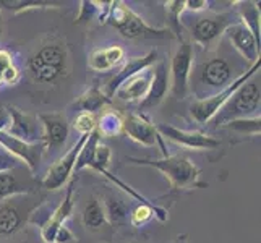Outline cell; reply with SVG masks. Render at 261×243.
I'll return each mask as SVG.
<instances>
[{
    "instance_id": "6da1fadb",
    "label": "cell",
    "mask_w": 261,
    "mask_h": 243,
    "mask_svg": "<svg viewBox=\"0 0 261 243\" xmlns=\"http://www.w3.org/2000/svg\"><path fill=\"white\" fill-rule=\"evenodd\" d=\"M130 164L146 166L159 170L167 180L170 186L177 192L190 190L200 183V169L185 156H166L163 159H140V157H127Z\"/></svg>"
},
{
    "instance_id": "7a4b0ae2",
    "label": "cell",
    "mask_w": 261,
    "mask_h": 243,
    "mask_svg": "<svg viewBox=\"0 0 261 243\" xmlns=\"http://www.w3.org/2000/svg\"><path fill=\"white\" fill-rule=\"evenodd\" d=\"M253 78L255 76H251L248 81H245V83L232 94V97L219 111L221 117H218L216 122L218 123L221 122L222 125H226L230 120L255 119V117H259V109H261L259 78L258 81Z\"/></svg>"
},
{
    "instance_id": "3957f363",
    "label": "cell",
    "mask_w": 261,
    "mask_h": 243,
    "mask_svg": "<svg viewBox=\"0 0 261 243\" xmlns=\"http://www.w3.org/2000/svg\"><path fill=\"white\" fill-rule=\"evenodd\" d=\"M68 64L67 50L62 44L50 42L42 46L28 62V68L36 81L39 83H56L65 75Z\"/></svg>"
},
{
    "instance_id": "277c9868",
    "label": "cell",
    "mask_w": 261,
    "mask_h": 243,
    "mask_svg": "<svg viewBox=\"0 0 261 243\" xmlns=\"http://www.w3.org/2000/svg\"><path fill=\"white\" fill-rule=\"evenodd\" d=\"M107 23L119 31L123 38H164L169 34L167 30H159L149 26L140 15H137L127 4L123 2H111L109 13H107Z\"/></svg>"
},
{
    "instance_id": "5b68a950",
    "label": "cell",
    "mask_w": 261,
    "mask_h": 243,
    "mask_svg": "<svg viewBox=\"0 0 261 243\" xmlns=\"http://www.w3.org/2000/svg\"><path fill=\"white\" fill-rule=\"evenodd\" d=\"M259 67H261V60L258 62V64H255L251 68H248L244 75H240L239 78L233 79L227 88L222 89V91L214 93L210 97L198 99V101H195L190 105V114L193 117V120L196 123H200V125H206L208 122H211L214 117L218 115V112L224 107V104H226L232 97V94L236 93L237 89L245 83V81H248L251 76H255L256 71L259 73Z\"/></svg>"
},
{
    "instance_id": "8992f818",
    "label": "cell",
    "mask_w": 261,
    "mask_h": 243,
    "mask_svg": "<svg viewBox=\"0 0 261 243\" xmlns=\"http://www.w3.org/2000/svg\"><path fill=\"white\" fill-rule=\"evenodd\" d=\"M193 64V46L192 42L182 41L175 50L170 64V91L177 99H185L190 91V71Z\"/></svg>"
},
{
    "instance_id": "52a82bcc",
    "label": "cell",
    "mask_w": 261,
    "mask_h": 243,
    "mask_svg": "<svg viewBox=\"0 0 261 243\" xmlns=\"http://www.w3.org/2000/svg\"><path fill=\"white\" fill-rule=\"evenodd\" d=\"M89 134H82L80 140L68 149L65 156H62L57 162H54V166L47 170L46 177L42 178V182H41L42 188H46L49 192H56L67 185L70 175L75 172V164H76L78 154H80V151H82L83 145L86 143Z\"/></svg>"
},
{
    "instance_id": "ba28073f",
    "label": "cell",
    "mask_w": 261,
    "mask_h": 243,
    "mask_svg": "<svg viewBox=\"0 0 261 243\" xmlns=\"http://www.w3.org/2000/svg\"><path fill=\"white\" fill-rule=\"evenodd\" d=\"M0 146H4L10 154H13L18 160L30 169V172L34 174L39 169L44 152L47 151V146L44 141L39 143H24L10 137L5 130L0 131Z\"/></svg>"
},
{
    "instance_id": "9c48e42d",
    "label": "cell",
    "mask_w": 261,
    "mask_h": 243,
    "mask_svg": "<svg viewBox=\"0 0 261 243\" xmlns=\"http://www.w3.org/2000/svg\"><path fill=\"white\" fill-rule=\"evenodd\" d=\"M8 114V123L5 131L10 137L21 140L24 143H39L44 141L42 138V128L38 122V117H33L16 107H7Z\"/></svg>"
},
{
    "instance_id": "30bf717a",
    "label": "cell",
    "mask_w": 261,
    "mask_h": 243,
    "mask_svg": "<svg viewBox=\"0 0 261 243\" xmlns=\"http://www.w3.org/2000/svg\"><path fill=\"white\" fill-rule=\"evenodd\" d=\"M156 130L161 134V138H167L170 141L177 143V145L188 148V149H216L221 141L210 134L201 133V131H187V130H180L177 127L167 123H159L156 125Z\"/></svg>"
},
{
    "instance_id": "8fae6325",
    "label": "cell",
    "mask_w": 261,
    "mask_h": 243,
    "mask_svg": "<svg viewBox=\"0 0 261 243\" xmlns=\"http://www.w3.org/2000/svg\"><path fill=\"white\" fill-rule=\"evenodd\" d=\"M123 131L128 134L130 140L137 141L141 146L152 148V146L159 145L161 149H163L164 157L167 156L166 146L163 143V138H161V134L156 130V125H152L146 117H143L140 114H130L128 117H125Z\"/></svg>"
},
{
    "instance_id": "7c38bea8",
    "label": "cell",
    "mask_w": 261,
    "mask_h": 243,
    "mask_svg": "<svg viewBox=\"0 0 261 243\" xmlns=\"http://www.w3.org/2000/svg\"><path fill=\"white\" fill-rule=\"evenodd\" d=\"M226 34L229 41L232 42V46L239 50V53L244 57L248 64L253 67L255 64L259 62V41L253 36L247 26L239 21L232 23L229 28L226 30Z\"/></svg>"
},
{
    "instance_id": "4fadbf2b",
    "label": "cell",
    "mask_w": 261,
    "mask_h": 243,
    "mask_svg": "<svg viewBox=\"0 0 261 243\" xmlns=\"http://www.w3.org/2000/svg\"><path fill=\"white\" fill-rule=\"evenodd\" d=\"M73 193H75V183L70 182L65 192V198L56 209L50 212L47 221L42 224L41 227V237L44 243H54L59 229L64 226V222L70 218L73 212Z\"/></svg>"
},
{
    "instance_id": "5bb4252c",
    "label": "cell",
    "mask_w": 261,
    "mask_h": 243,
    "mask_svg": "<svg viewBox=\"0 0 261 243\" xmlns=\"http://www.w3.org/2000/svg\"><path fill=\"white\" fill-rule=\"evenodd\" d=\"M232 15L222 13V15H213V16H204L200 18L192 30L193 41L201 44V46H210L218 38H221L222 33L232 24Z\"/></svg>"
},
{
    "instance_id": "9a60e30c",
    "label": "cell",
    "mask_w": 261,
    "mask_h": 243,
    "mask_svg": "<svg viewBox=\"0 0 261 243\" xmlns=\"http://www.w3.org/2000/svg\"><path fill=\"white\" fill-rule=\"evenodd\" d=\"M169 89H170V76H169L167 64L166 62H159L154 67V71H152L148 93L145 99L140 102V111H149L158 107L166 99Z\"/></svg>"
},
{
    "instance_id": "2e32d148",
    "label": "cell",
    "mask_w": 261,
    "mask_h": 243,
    "mask_svg": "<svg viewBox=\"0 0 261 243\" xmlns=\"http://www.w3.org/2000/svg\"><path fill=\"white\" fill-rule=\"evenodd\" d=\"M156 60H158V52L156 50H151V52L146 53V56H143V57H133V59H130L127 64H125L112 76V79L109 81V83H107L106 91H104L106 96L111 99L117 93V89H119L125 83V81H128L135 75H138V73H141V71L148 70Z\"/></svg>"
},
{
    "instance_id": "e0dca14e",
    "label": "cell",
    "mask_w": 261,
    "mask_h": 243,
    "mask_svg": "<svg viewBox=\"0 0 261 243\" xmlns=\"http://www.w3.org/2000/svg\"><path fill=\"white\" fill-rule=\"evenodd\" d=\"M42 128V138L49 148L62 146L68 138V123L60 114H41L38 117Z\"/></svg>"
},
{
    "instance_id": "ac0fdd59",
    "label": "cell",
    "mask_w": 261,
    "mask_h": 243,
    "mask_svg": "<svg viewBox=\"0 0 261 243\" xmlns=\"http://www.w3.org/2000/svg\"><path fill=\"white\" fill-rule=\"evenodd\" d=\"M232 68L226 60L221 57L211 59L201 68V81L213 89H222L230 85Z\"/></svg>"
},
{
    "instance_id": "d6986e66",
    "label": "cell",
    "mask_w": 261,
    "mask_h": 243,
    "mask_svg": "<svg viewBox=\"0 0 261 243\" xmlns=\"http://www.w3.org/2000/svg\"><path fill=\"white\" fill-rule=\"evenodd\" d=\"M151 73L148 70L141 71V73L135 75L133 78H130L128 81H125V83L117 89V96L123 101H143L149 89V83H151Z\"/></svg>"
},
{
    "instance_id": "ffe728a7",
    "label": "cell",
    "mask_w": 261,
    "mask_h": 243,
    "mask_svg": "<svg viewBox=\"0 0 261 243\" xmlns=\"http://www.w3.org/2000/svg\"><path fill=\"white\" fill-rule=\"evenodd\" d=\"M125 50L120 46H111L104 49H97L91 52L88 59V65L94 71H107L112 70L115 65H119L123 60Z\"/></svg>"
},
{
    "instance_id": "44dd1931",
    "label": "cell",
    "mask_w": 261,
    "mask_h": 243,
    "mask_svg": "<svg viewBox=\"0 0 261 243\" xmlns=\"http://www.w3.org/2000/svg\"><path fill=\"white\" fill-rule=\"evenodd\" d=\"M111 104V99L106 96V93L99 88H91L86 93H83L75 102V107L80 112H88L96 115L99 111H104L106 105Z\"/></svg>"
},
{
    "instance_id": "7402d4cb",
    "label": "cell",
    "mask_w": 261,
    "mask_h": 243,
    "mask_svg": "<svg viewBox=\"0 0 261 243\" xmlns=\"http://www.w3.org/2000/svg\"><path fill=\"white\" fill-rule=\"evenodd\" d=\"M23 224L20 209L10 201L0 204V235H12Z\"/></svg>"
},
{
    "instance_id": "603a6c76",
    "label": "cell",
    "mask_w": 261,
    "mask_h": 243,
    "mask_svg": "<svg viewBox=\"0 0 261 243\" xmlns=\"http://www.w3.org/2000/svg\"><path fill=\"white\" fill-rule=\"evenodd\" d=\"M96 131L99 137L112 138L123 131V117L115 111H106L96 120Z\"/></svg>"
},
{
    "instance_id": "cb8c5ba5",
    "label": "cell",
    "mask_w": 261,
    "mask_h": 243,
    "mask_svg": "<svg viewBox=\"0 0 261 243\" xmlns=\"http://www.w3.org/2000/svg\"><path fill=\"white\" fill-rule=\"evenodd\" d=\"M104 214H106V221H109L112 226H122L128 221V209L125 206L123 201L117 200L114 196H106L104 200Z\"/></svg>"
},
{
    "instance_id": "d4e9b609",
    "label": "cell",
    "mask_w": 261,
    "mask_h": 243,
    "mask_svg": "<svg viewBox=\"0 0 261 243\" xmlns=\"http://www.w3.org/2000/svg\"><path fill=\"white\" fill-rule=\"evenodd\" d=\"M62 2L52 0H0V10H8L13 13H21L30 8H59Z\"/></svg>"
},
{
    "instance_id": "484cf974",
    "label": "cell",
    "mask_w": 261,
    "mask_h": 243,
    "mask_svg": "<svg viewBox=\"0 0 261 243\" xmlns=\"http://www.w3.org/2000/svg\"><path fill=\"white\" fill-rule=\"evenodd\" d=\"M30 192H33V188L20 183V180L12 172L0 174V200H7V198H13L18 195H26Z\"/></svg>"
},
{
    "instance_id": "4316f807",
    "label": "cell",
    "mask_w": 261,
    "mask_h": 243,
    "mask_svg": "<svg viewBox=\"0 0 261 243\" xmlns=\"http://www.w3.org/2000/svg\"><path fill=\"white\" fill-rule=\"evenodd\" d=\"M106 214H104V208L102 204L99 203L96 198H89V201L86 203L85 209H83V224L88 229H101L106 224Z\"/></svg>"
},
{
    "instance_id": "83f0119b",
    "label": "cell",
    "mask_w": 261,
    "mask_h": 243,
    "mask_svg": "<svg viewBox=\"0 0 261 243\" xmlns=\"http://www.w3.org/2000/svg\"><path fill=\"white\" fill-rule=\"evenodd\" d=\"M152 215H156L159 221L164 222L167 219V211L164 208H161V206L152 208L149 204H140L138 208L130 214V222H132V226L140 227L143 224H146Z\"/></svg>"
},
{
    "instance_id": "f1b7e54d",
    "label": "cell",
    "mask_w": 261,
    "mask_h": 243,
    "mask_svg": "<svg viewBox=\"0 0 261 243\" xmlns=\"http://www.w3.org/2000/svg\"><path fill=\"white\" fill-rule=\"evenodd\" d=\"M99 138H101V137H99V133L96 130L88 137L86 143L83 145L82 151H80V154H78L76 164H75V172H80V170L88 169L89 166H91L93 157H94V152H96V148L99 145Z\"/></svg>"
},
{
    "instance_id": "f546056e",
    "label": "cell",
    "mask_w": 261,
    "mask_h": 243,
    "mask_svg": "<svg viewBox=\"0 0 261 243\" xmlns=\"http://www.w3.org/2000/svg\"><path fill=\"white\" fill-rule=\"evenodd\" d=\"M240 16H242V23H244L247 28L253 33L255 38L259 41L261 26H259V8L256 7V4H250V2L242 4Z\"/></svg>"
},
{
    "instance_id": "4dcf8cb0",
    "label": "cell",
    "mask_w": 261,
    "mask_h": 243,
    "mask_svg": "<svg viewBox=\"0 0 261 243\" xmlns=\"http://www.w3.org/2000/svg\"><path fill=\"white\" fill-rule=\"evenodd\" d=\"M99 174L101 175H104L107 180H111V182L117 186V188H122V190L125 192V193H128L132 198H135V200L137 201H140L141 204H149V206H152V208H158V204L156 203H152V201H149L146 196H143L141 193H138L137 190H135V188H132L128 183H125L123 180H120L117 175H114V174H111L109 172V169H101V170H97Z\"/></svg>"
},
{
    "instance_id": "1f68e13d",
    "label": "cell",
    "mask_w": 261,
    "mask_h": 243,
    "mask_svg": "<svg viewBox=\"0 0 261 243\" xmlns=\"http://www.w3.org/2000/svg\"><path fill=\"white\" fill-rule=\"evenodd\" d=\"M226 128L236 130L239 133H247V134H259L261 131V119L259 117H255V119H239V120H230L224 125Z\"/></svg>"
},
{
    "instance_id": "d6a6232c",
    "label": "cell",
    "mask_w": 261,
    "mask_h": 243,
    "mask_svg": "<svg viewBox=\"0 0 261 243\" xmlns=\"http://www.w3.org/2000/svg\"><path fill=\"white\" fill-rule=\"evenodd\" d=\"M106 2H94V0H83L80 2V13L75 18V24H83L94 20V16L102 10Z\"/></svg>"
},
{
    "instance_id": "836d02e7",
    "label": "cell",
    "mask_w": 261,
    "mask_h": 243,
    "mask_svg": "<svg viewBox=\"0 0 261 243\" xmlns=\"http://www.w3.org/2000/svg\"><path fill=\"white\" fill-rule=\"evenodd\" d=\"M185 10V0H172V2H166V12H167V16L170 20V26L174 28L175 34L178 36L180 39H182V28H180V21L178 18L182 15V12Z\"/></svg>"
},
{
    "instance_id": "e575fe53",
    "label": "cell",
    "mask_w": 261,
    "mask_h": 243,
    "mask_svg": "<svg viewBox=\"0 0 261 243\" xmlns=\"http://www.w3.org/2000/svg\"><path fill=\"white\" fill-rule=\"evenodd\" d=\"M96 115L88 114V112H78V115L73 120V128L82 134H91L96 130Z\"/></svg>"
},
{
    "instance_id": "d590c367",
    "label": "cell",
    "mask_w": 261,
    "mask_h": 243,
    "mask_svg": "<svg viewBox=\"0 0 261 243\" xmlns=\"http://www.w3.org/2000/svg\"><path fill=\"white\" fill-rule=\"evenodd\" d=\"M111 148L106 146V145H97L96 148V152H94V157H93V162L91 166H89V169L93 170H101V169H107L109 167V162H111Z\"/></svg>"
},
{
    "instance_id": "8d00e7d4",
    "label": "cell",
    "mask_w": 261,
    "mask_h": 243,
    "mask_svg": "<svg viewBox=\"0 0 261 243\" xmlns=\"http://www.w3.org/2000/svg\"><path fill=\"white\" fill-rule=\"evenodd\" d=\"M21 166V162L18 160L13 154H10L4 146H0V174L4 172H13L15 169Z\"/></svg>"
},
{
    "instance_id": "74e56055",
    "label": "cell",
    "mask_w": 261,
    "mask_h": 243,
    "mask_svg": "<svg viewBox=\"0 0 261 243\" xmlns=\"http://www.w3.org/2000/svg\"><path fill=\"white\" fill-rule=\"evenodd\" d=\"M13 65V59L12 53L8 50H0V86L4 85V75L8 67Z\"/></svg>"
},
{
    "instance_id": "f35d334b",
    "label": "cell",
    "mask_w": 261,
    "mask_h": 243,
    "mask_svg": "<svg viewBox=\"0 0 261 243\" xmlns=\"http://www.w3.org/2000/svg\"><path fill=\"white\" fill-rule=\"evenodd\" d=\"M75 241V237H73V233H71L65 226H62L57 232V235H56V241L54 243H73Z\"/></svg>"
},
{
    "instance_id": "ab89813d",
    "label": "cell",
    "mask_w": 261,
    "mask_h": 243,
    "mask_svg": "<svg viewBox=\"0 0 261 243\" xmlns=\"http://www.w3.org/2000/svg\"><path fill=\"white\" fill-rule=\"evenodd\" d=\"M18 78H20V73H18V70L15 65L12 67H8L7 71H5V75H4V85H15Z\"/></svg>"
},
{
    "instance_id": "60d3db41",
    "label": "cell",
    "mask_w": 261,
    "mask_h": 243,
    "mask_svg": "<svg viewBox=\"0 0 261 243\" xmlns=\"http://www.w3.org/2000/svg\"><path fill=\"white\" fill-rule=\"evenodd\" d=\"M210 2L206 0H185V10H193V12H200L203 8L208 7Z\"/></svg>"
},
{
    "instance_id": "b9f144b4",
    "label": "cell",
    "mask_w": 261,
    "mask_h": 243,
    "mask_svg": "<svg viewBox=\"0 0 261 243\" xmlns=\"http://www.w3.org/2000/svg\"><path fill=\"white\" fill-rule=\"evenodd\" d=\"M8 123V114H7V109H0V131L5 130Z\"/></svg>"
},
{
    "instance_id": "7bdbcfd3",
    "label": "cell",
    "mask_w": 261,
    "mask_h": 243,
    "mask_svg": "<svg viewBox=\"0 0 261 243\" xmlns=\"http://www.w3.org/2000/svg\"><path fill=\"white\" fill-rule=\"evenodd\" d=\"M0 36H2V16H0Z\"/></svg>"
}]
</instances>
